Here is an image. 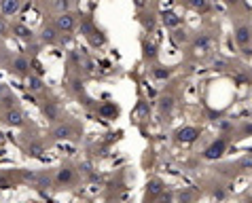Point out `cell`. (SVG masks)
Wrapping results in <instances>:
<instances>
[{"mask_svg":"<svg viewBox=\"0 0 252 203\" xmlns=\"http://www.w3.org/2000/svg\"><path fill=\"white\" fill-rule=\"evenodd\" d=\"M51 138L55 142H64V140H72L76 138V129L72 123H58L55 127L51 129Z\"/></svg>","mask_w":252,"mask_h":203,"instance_id":"obj_1","label":"cell"},{"mask_svg":"<svg viewBox=\"0 0 252 203\" xmlns=\"http://www.w3.org/2000/svg\"><path fill=\"white\" fill-rule=\"evenodd\" d=\"M225 150H227V140L219 138V140H214V142L204 150V157L210 159V161H214V159H220L222 155H225Z\"/></svg>","mask_w":252,"mask_h":203,"instance_id":"obj_2","label":"cell"},{"mask_svg":"<svg viewBox=\"0 0 252 203\" xmlns=\"http://www.w3.org/2000/svg\"><path fill=\"white\" fill-rule=\"evenodd\" d=\"M55 28H58V32H72L76 28V17L72 13H60L55 17Z\"/></svg>","mask_w":252,"mask_h":203,"instance_id":"obj_3","label":"cell"},{"mask_svg":"<svg viewBox=\"0 0 252 203\" xmlns=\"http://www.w3.org/2000/svg\"><path fill=\"white\" fill-rule=\"evenodd\" d=\"M199 136H201V131L197 127H193V125H185V127H180L176 131V140H178V142H183V144H191Z\"/></svg>","mask_w":252,"mask_h":203,"instance_id":"obj_4","label":"cell"},{"mask_svg":"<svg viewBox=\"0 0 252 203\" xmlns=\"http://www.w3.org/2000/svg\"><path fill=\"white\" fill-rule=\"evenodd\" d=\"M74 180H76V172H74V167H70V165L60 167L58 174H55V182H58L60 186H68V184H72Z\"/></svg>","mask_w":252,"mask_h":203,"instance_id":"obj_5","label":"cell"},{"mask_svg":"<svg viewBox=\"0 0 252 203\" xmlns=\"http://www.w3.org/2000/svg\"><path fill=\"white\" fill-rule=\"evenodd\" d=\"M250 40H252V28L246 26V24L237 26V28H235V43L240 45L242 49H246V47L250 45Z\"/></svg>","mask_w":252,"mask_h":203,"instance_id":"obj_6","label":"cell"},{"mask_svg":"<svg viewBox=\"0 0 252 203\" xmlns=\"http://www.w3.org/2000/svg\"><path fill=\"white\" fill-rule=\"evenodd\" d=\"M30 59L26 58V55H17V58H13V61H11V70L15 74H19V76H26L28 72H30Z\"/></svg>","mask_w":252,"mask_h":203,"instance_id":"obj_7","label":"cell"},{"mask_svg":"<svg viewBox=\"0 0 252 203\" xmlns=\"http://www.w3.org/2000/svg\"><path fill=\"white\" fill-rule=\"evenodd\" d=\"M4 123L11 125V127H22L24 125V113L19 108H15V106L9 108L4 113Z\"/></svg>","mask_w":252,"mask_h":203,"instance_id":"obj_8","label":"cell"},{"mask_svg":"<svg viewBox=\"0 0 252 203\" xmlns=\"http://www.w3.org/2000/svg\"><path fill=\"white\" fill-rule=\"evenodd\" d=\"M191 51L195 55H206L210 51V36H206V34H199V36L191 43Z\"/></svg>","mask_w":252,"mask_h":203,"instance_id":"obj_9","label":"cell"},{"mask_svg":"<svg viewBox=\"0 0 252 203\" xmlns=\"http://www.w3.org/2000/svg\"><path fill=\"white\" fill-rule=\"evenodd\" d=\"M43 115H45L47 121H51V123H58L60 116H62L58 104H55V102H49V100H45V104H43Z\"/></svg>","mask_w":252,"mask_h":203,"instance_id":"obj_10","label":"cell"},{"mask_svg":"<svg viewBox=\"0 0 252 203\" xmlns=\"http://www.w3.org/2000/svg\"><path fill=\"white\" fill-rule=\"evenodd\" d=\"M19 9H22V2H19V0H2V2H0V13L6 17L17 15Z\"/></svg>","mask_w":252,"mask_h":203,"instance_id":"obj_11","label":"cell"},{"mask_svg":"<svg viewBox=\"0 0 252 203\" xmlns=\"http://www.w3.org/2000/svg\"><path fill=\"white\" fill-rule=\"evenodd\" d=\"M97 115L102 118H117L119 108L115 106V102H104L102 106H97Z\"/></svg>","mask_w":252,"mask_h":203,"instance_id":"obj_12","label":"cell"},{"mask_svg":"<svg viewBox=\"0 0 252 203\" xmlns=\"http://www.w3.org/2000/svg\"><path fill=\"white\" fill-rule=\"evenodd\" d=\"M40 40H43L45 45H55L58 43V28L45 26L43 30H40Z\"/></svg>","mask_w":252,"mask_h":203,"instance_id":"obj_13","label":"cell"},{"mask_svg":"<svg viewBox=\"0 0 252 203\" xmlns=\"http://www.w3.org/2000/svg\"><path fill=\"white\" fill-rule=\"evenodd\" d=\"M163 188H165L163 180L153 178V180H149V184H146V195H149V197H159V195L163 193Z\"/></svg>","mask_w":252,"mask_h":203,"instance_id":"obj_14","label":"cell"},{"mask_svg":"<svg viewBox=\"0 0 252 203\" xmlns=\"http://www.w3.org/2000/svg\"><path fill=\"white\" fill-rule=\"evenodd\" d=\"M13 34H15L17 38H22V40H30L34 36V32L26 24H13Z\"/></svg>","mask_w":252,"mask_h":203,"instance_id":"obj_15","label":"cell"},{"mask_svg":"<svg viewBox=\"0 0 252 203\" xmlns=\"http://www.w3.org/2000/svg\"><path fill=\"white\" fill-rule=\"evenodd\" d=\"M174 104H176V100H174V95H163V97H159V110L161 113H172V108H174Z\"/></svg>","mask_w":252,"mask_h":203,"instance_id":"obj_16","label":"cell"},{"mask_svg":"<svg viewBox=\"0 0 252 203\" xmlns=\"http://www.w3.org/2000/svg\"><path fill=\"white\" fill-rule=\"evenodd\" d=\"M163 24L167 26V28H180V24H183V19H180L176 13H172V11H167V13H163Z\"/></svg>","mask_w":252,"mask_h":203,"instance_id":"obj_17","label":"cell"},{"mask_svg":"<svg viewBox=\"0 0 252 203\" xmlns=\"http://www.w3.org/2000/svg\"><path fill=\"white\" fill-rule=\"evenodd\" d=\"M43 152H45L43 142H30L26 146V155H30V157H43Z\"/></svg>","mask_w":252,"mask_h":203,"instance_id":"obj_18","label":"cell"},{"mask_svg":"<svg viewBox=\"0 0 252 203\" xmlns=\"http://www.w3.org/2000/svg\"><path fill=\"white\" fill-rule=\"evenodd\" d=\"M28 87H30V91H40L45 87L43 79H40L38 74H30V79H28Z\"/></svg>","mask_w":252,"mask_h":203,"instance_id":"obj_19","label":"cell"},{"mask_svg":"<svg viewBox=\"0 0 252 203\" xmlns=\"http://www.w3.org/2000/svg\"><path fill=\"white\" fill-rule=\"evenodd\" d=\"M189 6H191L193 11H199V13L210 11V2H206V0H191V2H189Z\"/></svg>","mask_w":252,"mask_h":203,"instance_id":"obj_20","label":"cell"},{"mask_svg":"<svg viewBox=\"0 0 252 203\" xmlns=\"http://www.w3.org/2000/svg\"><path fill=\"white\" fill-rule=\"evenodd\" d=\"M81 32H83V34H85V36H87V38H92V36H94V34H95L97 30H95V28H94V24H92V22H89V19H83V22H81Z\"/></svg>","mask_w":252,"mask_h":203,"instance_id":"obj_21","label":"cell"},{"mask_svg":"<svg viewBox=\"0 0 252 203\" xmlns=\"http://www.w3.org/2000/svg\"><path fill=\"white\" fill-rule=\"evenodd\" d=\"M170 74H172V70H167V68H153V76H155L157 81L170 79Z\"/></svg>","mask_w":252,"mask_h":203,"instance_id":"obj_22","label":"cell"},{"mask_svg":"<svg viewBox=\"0 0 252 203\" xmlns=\"http://www.w3.org/2000/svg\"><path fill=\"white\" fill-rule=\"evenodd\" d=\"M144 58H146V59H155V58H157V49H155V45L144 43Z\"/></svg>","mask_w":252,"mask_h":203,"instance_id":"obj_23","label":"cell"},{"mask_svg":"<svg viewBox=\"0 0 252 203\" xmlns=\"http://www.w3.org/2000/svg\"><path fill=\"white\" fill-rule=\"evenodd\" d=\"M193 197H195L193 191H183V193L178 195V203H191V201H193Z\"/></svg>","mask_w":252,"mask_h":203,"instance_id":"obj_24","label":"cell"},{"mask_svg":"<svg viewBox=\"0 0 252 203\" xmlns=\"http://www.w3.org/2000/svg\"><path fill=\"white\" fill-rule=\"evenodd\" d=\"M240 170H252V155H246V157H242L240 159Z\"/></svg>","mask_w":252,"mask_h":203,"instance_id":"obj_25","label":"cell"},{"mask_svg":"<svg viewBox=\"0 0 252 203\" xmlns=\"http://www.w3.org/2000/svg\"><path fill=\"white\" fill-rule=\"evenodd\" d=\"M142 24H144V28H149V30H155V15H144Z\"/></svg>","mask_w":252,"mask_h":203,"instance_id":"obj_26","label":"cell"},{"mask_svg":"<svg viewBox=\"0 0 252 203\" xmlns=\"http://www.w3.org/2000/svg\"><path fill=\"white\" fill-rule=\"evenodd\" d=\"M174 40H176V43H185V40H187V32L185 30H176V32H174Z\"/></svg>","mask_w":252,"mask_h":203,"instance_id":"obj_27","label":"cell"},{"mask_svg":"<svg viewBox=\"0 0 252 203\" xmlns=\"http://www.w3.org/2000/svg\"><path fill=\"white\" fill-rule=\"evenodd\" d=\"M6 34H9V24L0 17V36H6Z\"/></svg>","mask_w":252,"mask_h":203,"instance_id":"obj_28","label":"cell"},{"mask_svg":"<svg viewBox=\"0 0 252 203\" xmlns=\"http://www.w3.org/2000/svg\"><path fill=\"white\" fill-rule=\"evenodd\" d=\"M242 134H244V136H252V123L244 125V127H242Z\"/></svg>","mask_w":252,"mask_h":203,"instance_id":"obj_29","label":"cell"},{"mask_svg":"<svg viewBox=\"0 0 252 203\" xmlns=\"http://www.w3.org/2000/svg\"><path fill=\"white\" fill-rule=\"evenodd\" d=\"M222 68H225V61H214V70H222Z\"/></svg>","mask_w":252,"mask_h":203,"instance_id":"obj_30","label":"cell"},{"mask_svg":"<svg viewBox=\"0 0 252 203\" xmlns=\"http://www.w3.org/2000/svg\"><path fill=\"white\" fill-rule=\"evenodd\" d=\"M34 68H36V72H38V74H43V66H40L38 61H34Z\"/></svg>","mask_w":252,"mask_h":203,"instance_id":"obj_31","label":"cell"}]
</instances>
